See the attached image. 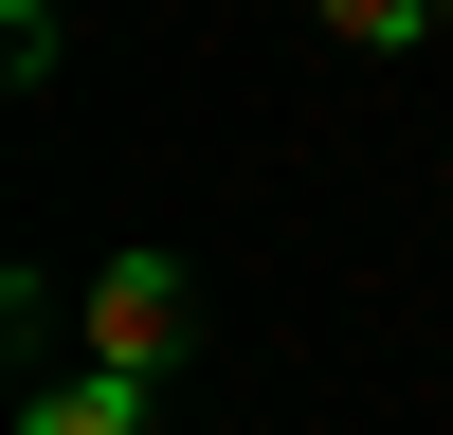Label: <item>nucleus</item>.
I'll return each instance as SVG.
<instances>
[{
    "label": "nucleus",
    "mask_w": 453,
    "mask_h": 435,
    "mask_svg": "<svg viewBox=\"0 0 453 435\" xmlns=\"http://www.w3.org/2000/svg\"><path fill=\"white\" fill-rule=\"evenodd\" d=\"M73 309H91V362H127V381H164V362L200 345V272H181V254H109Z\"/></svg>",
    "instance_id": "1"
},
{
    "label": "nucleus",
    "mask_w": 453,
    "mask_h": 435,
    "mask_svg": "<svg viewBox=\"0 0 453 435\" xmlns=\"http://www.w3.org/2000/svg\"><path fill=\"white\" fill-rule=\"evenodd\" d=\"M19 435H145V381H127V362H91V381H55Z\"/></svg>",
    "instance_id": "2"
},
{
    "label": "nucleus",
    "mask_w": 453,
    "mask_h": 435,
    "mask_svg": "<svg viewBox=\"0 0 453 435\" xmlns=\"http://www.w3.org/2000/svg\"><path fill=\"white\" fill-rule=\"evenodd\" d=\"M326 36H345V55H399V36H435V0H309Z\"/></svg>",
    "instance_id": "3"
},
{
    "label": "nucleus",
    "mask_w": 453,
    "mask_h": 435,
    "mask_svg": "<svg viewBox=\"0 0 453 435\" xmlns=\"http://www.w3.org/2000/svg\"><path fill=\"white\" fill-rule=\"evenodd\" d=\"M435 19H453V0H435Z\"/></svg>",
    "instance_id": "4"
}]
</instances>
